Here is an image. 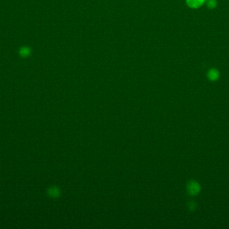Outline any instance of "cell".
Here are the masks:
<instances>
[{
  "instance_id": "cell-1",
  "label": "cell",
  "mask_w": 229,
  "mask_h": 229,
  "mask_svg": "<svg viewBox=\"0 0 229 229\" xmlns=\"http://www.w3.org/2000/svg\"><path fill=\"white\" fill-rule=\"evenodd\" d=\"M187 190L188 193L192 196L198 194L200 190V186L195 181H190L188 183L187 185Z\"/></svg>"
},
{
  "instance_id": "cell-2",
  "label": "cell",
  "mask_w": 229,
  "mask_h": 229,
  "mask_svg": "<svg viewBox=\"0 0 229 229\" xmlns=\"http://www.w3.org/2000/svg\"><path fill=\"white\" fill-rule=\"evenodd\" d=\"M205 0H186L188 6L192 8H198L204 3Z\"/></svg>"
},
{
  "instance_id": "cell-3",
  "label": "cell",
  "mask_w": 229,
  "mask_h": 229,
  "mask_svg": "<svg viewBox=\"0 0 229 229\" xmlns=\"http://www.w3.org/2000/svg\"><path fill=\"white\" fill-rule=\"evenodd\" d=\"M218 77H219V73L217 69H212L208 72V77L209 78L210 80L215 81L217 80Z\"/></svg>"
},
{
  "instance_id": "cell-4",
  "label": "cell",
  "mask_w": 229,
  "mask_h": 229,
  "mask_svg": "<svg viewBox=\"0 0 229 229\" xmlns=\"http://www.w3.org/2000/svg\"><path fill=\"white\" fill-rule=\"evenodd\" d=\"M49 193H50V196L52 197H57L59 195V191L57 188H53L50 189Z\"/></svg>"
},
{
  "instance_id": "cell-5",
  "label": "cell",
  "mask_w": 229,
  "mask_h": 229,
  "mask_svg": "<svg viewBox=\"0 0 229 229\" xmlns=\"http://www.w3.org/2000/svg\"><path fill=\"white\" fill-rule=\"evenodd\" d=\"M217 1L216 0H208L207 6L210 8H214L217 6Z\"/></svg>"
},
{
  "instance_id": "cell-6",
  "label": "cell",
  "mask_w": 229,
  "mask_h": 229,
  "mask_svg": "<svg viewBox=\"0 0 229 229\" xmlns=\"http://www.w3.org/2000/svg\"><path fill=\"white\" fill-rule=\"evenodd\" d=\"M188 207L190 210H194L196 208V204H194V202H190V203L189 204Z\"/></svg>"
}]
</instances>
